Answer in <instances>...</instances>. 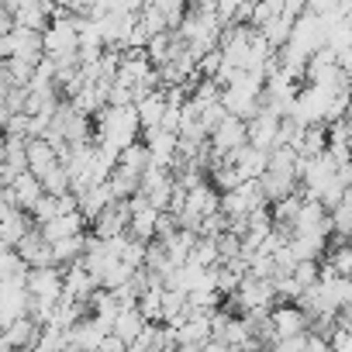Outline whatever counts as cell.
Listing matches in <instances>:
<instances>
[{
  "mask_svg": "<svg viewBox=\"0 0 352 352\" xmlns=\"http://www.w3.org/2000/svg\"><path fill=\"white\" fill-rule=\"evenodd\" d=\"M21 259L28 263V270H42V266H56V252H52V242H45L42 228H35L21 245H18Z\"/></svg>",
  "mask_w": 352,
  "mask_h": 352,
  "instance_id": "cell-20",
  "label": "cell"
},
{
  "mask_svg": "<svg viewBox=\"0 0 352 352\" xmlns=\"http://www.w3.org/2000/svg\"><path fill=\"white\" fill-rule=\"evenodd\" d=\"M128 232H131V204H128V201L111 204V208L94 221V235H97V239H118V235H128Z\"/></svg>",
  "mask_w": 352,
  "mask_h": 352,
  "instance_id": "cell-16",
  "label": "cell"
},
{
  "mask_svg": "<svg viewBox=\"0 0 352 352\" xmlns=\"http://www.w3.org/2000/svg\"><path fill=\"white\" fill-rule=\"evenodd\" d=\"M176 352H201V345H180Z\"/></svg>",
  "mask_w": 352,
  "mask_h": 352,
  "instance_id": "cell-46",
  "label": "cell"
},
{
  "mask_svg": "<svg viewBox=\"0 0 352 352\" xmlns=\"http://www.w3.org/2000/svg\"><path fill=\"white\" fill-rule=\"evenodd\" d=\"M42 197H45V184H42V176H35L32 169L21 173L11 187H4V204H18L25 211H35Z\"/></svg>",
  "mask_w": 352,
  "mask_h": 352,
  "instance_id": "cell-11",
  "label": "cell"
},
{
  "mask_svg": "<svg viewBox=\"0 0 352 352\" xmlns=\"http://www.w3.org/2000/svg\"><path fill=\"white\" fill-rule=\"evenodd\" d=\"M131 204V239H142V242H152L155 239V228H159V218H162V211L155 208V204H148V197H131L128 201Z\"/></svg>",
  "mask_w": 352,
  "mask_h": 352,
  "instance_id": "cell-14",
  "label": "cell"
},
{
  "mask_svg": "<svg viewBox=\"0 0 352 352\" xmlns=\"http://www.w3.org/2000/svg\"><path fill=\"white\" fill-rule=\"evenodd\" d=\"M324 263H331L338 276H345V280H352V245H349V242H338L335 249H328V256H324Z\"/></svg>",
  "mask_w": 352,
  "mask_h": 352,
  "instance_id": "cell-37",
  "label": "cell"
},
{
  "mask_svg": "<svg viewBox=\"0 0 352 352\" xmlns=\"http://www.w3.org/2000/svg\"><path fill=\"white\" fill-rule=\"evenodd\" d=\"M225 118H228V107H225V100H214V104L201 107V121H204V128H208V131H214V128H218Z\"/></svg>",
  "mask_w": 352,
  "mask_h": 352,
  "instance_id": "cell-39",
  "label": "cell"
},
{
  "mask_svg": "<svg viewBox=\"0 0 352 352\" xmlns=\"http://www.w3.org/2000/svg\"><path fill=\"white\" fill-rule=\"evenodd\" d=\"M280 121H283V118H276V114H270V111H259V114L249 121V145L273 152V148L280 145Z\"/></svg>",
  "mask_w": 352,
  "mask_h": 352,
  "instance_id": "cell-18",
  "label": "cell"
},
{
  "mask_svg": "<svg viewBox=\"0 0 352 352\" xmlns=\"http://www.w3.org/2000/svg\"><path fill=\"white\" fill-rule=\"evenodd\" d=\"M228 352H249V349H228Z\"/></svg>",
  "mask_w": 352,
  "mask_h": 352,
  "instance_id": "cell-48",
  "label": "cell"
},
{
  "mask_svg": "<svg viewBox=\"0 0 352 352\" xmlns=\"http://www.w3.org/2000/svg\"><path fill=\"white\" fill-rule=\"evenodd\" d=\"M87 218L80 214V211H73V214H59L56 221H49V225H38L42 228V235H45V242H63V239H73V235H87Z\"/></svg>",
  "mask_w": 352,
  "mask_h": 352,
  "instance_id": "cell-23",
  "label": "cell"
},
{
  "mask_svg": "<svg viewBox=\"0 0 352 352\" xmlns=\"http://www.w3.org/2000/svg\"><path fill=\"white\" fill-rule=\"evenodd\" d=\"M138 135H142V121H138L135 107H104L97 114V145L121 152V148L142 142Z\"/></svg>",
  "mask_w": 352,
  "mask_h": 352,
  "instance_id": "cell-1",
  "label": "cell"
},
{
  "mask_svg": "<svg viewBox=\"0 0 352 352\" xmlns=\"http://www.w3.org/2000/svg\"><path fill=\"white\" fill-rule=\"evenodd\" d=\"M63 214V208H59V197H52V194H45L42 201H38V208L32 211V218L38 221V225H49V221H56Z\"/></svg>",
  "mask_w": 352,
  "mask_h": 352,
  "instance_id": "cell-38",
  "label": "cell"
},
{
  "mask_svg": "<svg viewBox=\"0 0 352 352\" xmlns=\"http://www.w3.org/2000/svg\"><path fill=\"white\" fill-rule=\"evenodd\" d=\"M66 335H69V352H97L100 342L111 335V328L100 324L94 314H87V318H80Z\"/></svg>",
  "mask_w": 352,
  "mask_h": 352,
  "instance_id": "cell-12",
  "label": "cell"
},
{
  "mask_svg": "<svg viewBox=\"0 0 352 352\" xmlns=\"http://www.w3.org/2000/svg\"><path fill=\"white\" fill-rule=\"evenodd\" d=\"M97 352H128V342H124V338H118V335L111 331V335L100 342V349H97Z\"/></svg>",
  "mask_w": 352,
  "mask_h": 352,
  "instance_id": "cell-42",
  "label": "cell"
},
{
  "mask_svg": "<svg viewBox=\"0 0 352 352\" xmlns=\"http://www.w3.org/2000/svg\"><path fill=\"white\" fill-rule=\"evenodd\" d=\"M331 235L342 242V239H352V204L342 201L338 208H331Z\"/></svg>",
  "mask_w": 352,
  "mask_h": 352,
  "instance_id": "cell-36",
  "label": "cell"
},
{
  "mask_svg": "<svg viewBox=\"0 0 352 352\" xmlns=\"http://www.w3.org/2000/svg\"><path fill=\"white\" fill-rule=\"evenodd\" d=\"M87 239L90 235H73V239H63V242H56L52 245V252H56V266H73V263H80L83 256H87Z\"/></svg>",
  "mask_w": 352,
  "mask_h": 352,
  "instance_id": "cell-29",
  "label": "cell"
},
{
  "mask_svg": "<svg viewBox=\"0 0 352 352\" xmlns=\"http://www.w3.org/2000/svg\"><path fill=\"white\" fill-rule=\"evenodd\" d=\"M259 187H263V194H266V201L270 204H276V201H283V197H290V194H297L300 190V180H294V176H287V173H266L263 180H259Z\"/></svg>",
  "mask_w": 352,
  "mask_h": 352,
  "instance_id": "cell-26",
  "label": "cell"
},
{
  "mask_svg": "<svg viewBox=\"0 0 352 352\" xmlns=\"http://www.w3.org/2000/svg\"><path fill=\"white\" fill-rule=\"evenodd\" d=\"M294 25H297V21H294L290 14H280V18H273L270 25H263L259 32H263V35H266V42H270L276 52H280V49L290 42V35H294Z\"/></svg>",
  "mask_w": 352,
  "mask_h": 352,
  "instance_id": "cell-30",
  "label": "cell"
},
{
  "mask_svg": "<svg viewBox=\"0 0 352 352\" xmlns=\"http://www.w3.org/2000/svg\"><path fill=\"white\" fill-rule=\"evenodd\" d=\"M263 94H266V76L252 73V69H239L235 80L225 87L221 100H225L228 114H235L242 121H252L263 111Z\"/></svg>",
  "mask_w": 352,
  "mask_h": 352,
  "instance_id": "cell-2",
  "label": "cell"
},
{
  "mask_svg": "<svg viewBox=\"0 0 352 352\" xmlns=\"http://www.w3.org/2000/svg\"><path fill=\"white\" fill-rule=\"evenodd\" d=\"M307 342H311V331L307 335H294V338H280V342H273L270 352H307Z\"/></svg>",
  "mask_w": 352,
  "mask_h": 352,
  "instance_id": "cell-40",
  "label": "cell"
},
{
  "mask_svg": "<svg viewBox=\"0 0 352 352\" xmlns=\"http://www.w3.org/2000/svg\"><path fill=\"white\" fill-rule=\"evenodd\" d=\"M345 201H349V204H352V187H349V190H345Z\"/></svg>",
  "mask_w": 352,
  "mask_h": 352,
  "instance_id": "cell-47",
  "label": "cell"
},
{
  "mask_svg": "<svg viewBox=\"0 0 352 352\" xmlns=\"http://www.w3.org/2000/svg\"><path fill=\"white\" fill-rule=\"evenodd\" d=\"M145 4H152V0H145Z\"/></svg>",
  "mask_w": 352,
  "mask_h": 352,
  "instance_id": "cell-50",
  "label": "cell"
},
{
  "mask_svg": "<svg viewBox=\"0 0 352 352\" xmlns=\"http://www.w3.org/2000/svg\"><path fill=\"white\" fill-rule=\"evenodd\" d=\"M80 52V18L76 14H56L45 28V56H73Z\"/></svg>",
  "mask_w": 352,
  "mask_h": 352,
  "instance_id": "cell-5",
  "label": "cell"
},
{
  "mask_svg": "<svg viewBox=\"0 0 352 352\" xmlns=\"http://www.w3.org/2000/svg\"><path fill=\"white\" fill-rule=\"evenodd\" d=\"M190 263H197V266H208V270L221 266V245H218V239H208V235H201V239H197V245H194V252H190Z\"/></svg>",
  "mask_w": 352,
  "mask_h": 352,
  "instance_id": "cell-32",
  "label": "cell"
},
{
  "mask_svg": "<svg viewBox=\"0 0 352 352\" xmlns=\"http://www.w3.org/2000/svg\"><path fill=\"white\" fill-rule=\"evenodd\" d=\"M263 208H273V204L266 201L259 180H245V184L235 187L232 194H221V211H225L228 218H249V214H256V211H263Z\"/></svg>",
  "mask_w": 352,
  "mask_h": 352,
  "instance_id": "cell-6",
  "label": "cell"
},
{
  "mask_svg": "<svg viewBox=\"0 0 352 352\" xmlns=\"http://www.w3.org/2000/svg\"><path fill=\"white\" fill-rule=\"evenodd\" d=\"M135 111H138L142 131H152V128H159V124H162V118H166V111H169L166 90H152V94H145V97L135 104Z\"/></svg>",
  "mask_w": 352,
  "mask_h": 352,
  "instance_id": "cell-24",
  "label": "cell"
},
{
  "mask_svg": "<svg viewBox=\"0 0 352 352\" xmlns=\"http://www.w3.org/2000/svg\"><path fill=\"white\" fill-rule=\"evenodd\" d=\"M176 173L173 169H159L152 166L145 176H142V197H148V204H155L159 211H169L173 197H176Z\"/></svg>",
  "mask_w": 352,
  "mask_h": 352,
  "instance_id": "cell-7",
  "label": "cell"
},
{
  "mask_svg": "<svg viewBox=\"0 0 352 352\" xmlns=\"http://www.w3.org/2000/svg\"><path fill=\"white\" fill-rule=\"evenodd\" d=\"M0 52L4 59H28V63H42L45 59V32L35 28H14L8 35H0Z\"/></svg>",
  "mask_w": 352,
  "mask_h": 352,
  "instance_id": "cell-4",
  "label": "cell"
},
{
  "mask_svg": "<svg viewBox=\"0 0 352 352\" xmlns=\"http://www.w3.org/2000/svg\"><path fill=\"white\" fill-rule=\"evenodd\" d=\"M35 228H38V221L32 218V211H25L18 204H4V218H0V239H4V249H18Z\"/></svg>",
  "mask_w": 352,
  "mask_h": 352,
  "instance_id": "cell-8",
  "label": "cell"
},
{
  "mask_svg": "<svg viewBox=\"0 0 352 352\" xmlns=\"http://www.w3.org/2000/svg\"><path fill=\"white\" fill-rule=\"evenodd\" d=\"M32 352H69V335L56 324H45L42 328V338L35 342Z\"/></svg>",
  "mask_w": 352,
  "mask_h": 352,
  "instance_id": "cell-33",
  "label": "cell"
},
{
  "mask_svg": "<svg viewBox=\"0 0 352 352\" xmlns=\"http://www.w3.org/2000/svg\"><path fill=\"white\" fill-rule=\"evenodd\" d=\"M331 352H352V331H349V328H335V335H331Z\"/></svg>",
  "mask_w": 352,
  "mask_h": 352,
  "instance_id": "cell-41",
  "label": "cell"
},
{
  "mask_svg": "<svg viewBox=\"0 0 352 352\" xmlns=\"http://www.w3.org/2000/svg\"><path fill=\"white\" fill-rule=\"evenodd\" d=\"M349 121H352V104H349Z\"/></svg>",
  "mask_w": 352,
  "mask_h": 352,
  "instance_id": "cell-49",
  "label": "cell"
},
{
  "mask_svg": "<svg viewBox=\"0 0 352 352\" xmlns=\"http://www.w3.org/2000/svg\"><path fill=\"white\" fill-rule=\"evenodd\" d=\"M338 56V73L352 83V49H342V52H335Z\"/></svg>",
  "mask_w": 352,
  "mask_h": 352,
  "instance_id": "cell-43",
  "label": "cell"
},
{
  "mask_svg": "<svg viewBox=\"0 0 352 352\" xmlns=\"http://www.w3.org/2000/svg\"><path fill=\"white\" fill-rule=\"evenodd\" d=\"M273 328H276V342L294 338V335H307L311 331V314L300 304H276L273 307Z\"/></svg>",
  "mask_w": 352,
  "mask_h": 352,
  "instance_id": "cell-13",
  "label": "cell"
},
{
  "mask_svg": "<svg viewBox=\"0 0 352 352\" xmlns=\"http://www.w3.org/2000/svg\"><path fill=\"white\" fill-rule=\"evenodd\" d=\"M211 184L221 190V194H232L235 187H242L245 180H242V173L232 166V162H221V166H214L211 169Z\"/></svg>",
  "mask_w": 352,
  "mask_h": 352,
  "instance_id": "cell-34",
  "label": "cell"
},
{
  "mask_svg": "<svg viewBox=\"0 0 352 352\" xmlns=\"http://www.w3.org/2000/svg\"><path fill=\"white\" fill-rule=\"evenodd\" d=\"M201 352H228V345H225L221 338H211V342H204V345H201Z\"/></svg>",
  "mask_w": 352,
  "mask_h": 352,
  "instance_id": "cell-45",
  "label": "cell"
},
{
  "mask_svg": "<svg viewBox=\"0 0 352 352\" xmlns=\"http://www.w3.org/2000/svg\"><path fill=\"white\" fill-rule=\"evenodd\" d=\"M42 328H45V324H38L32 314H25V318H18L14 324H8L4 342H8V345H14L18 352H32V349H35V342L42 338Z\"/></svg>",
  "mask_w": 352,
  "mask_h": 352,
  "instance_id": "cell-21",
  "label": "cell"
},
{
  "mask_svg": "<svg viewBox=\"0 0 352 352\" xmlns=\"http://www.w3.org/2000/svg\"><path fill=\"white\" fill-rule=\"evenodd\" d=\"M190 311V307H187ZM176 338H180V345H204L214 338V324H211V314L204 311H190L187 321L176 328Z\"/></svg>",
  "mask_w": 352,
  "mask_h": 352,
  "instance_id": "cell-19",
  "label": "cell"
},
{
  "mask_svg": "<svg viewBox=\"0 0 352 352\" xmlns=\"http://www.w3.org/2000/svg\"><path fill=\"white\" fill-rule=\"evenodd\" d=\"M307 352H331V338L311 335V342H307Z\"/></svg>",
  "mask_w": 352,
  "mask_h": 352,
  "instance_id": "cell-44",
  "label": "cell"
},
{
  "mask_svg": "<svg viewBox=\"0 0 352 352\" xmlns=\"http://www.w3.org/2000/svg\"><path fill=\"white\" fill-rule=\"evenodd\" d=\"M145 145L152 152V166L176 169V162H180V135H176V131L152 128V131H145Z\"/></svg>",
  "mask_w": 352,
  "mask_h": 352,
  "instance_id": "cell-10",
  "label": "cell"
},
{
  "mask_svg": "<svg viewBox=\"0 0 352 352\" xmlns=\"http://www.w3.org/2000/svg\"><path fill=\"white\" fill-rule=\"evenodd\" d=\"M56 162H63V159H59V148L49 138H28V166H32L35 176H45Z\"/></svg>",
  "mask_w": 352,
  "mask_h": 352,
  "instance_id": "cell-25",
  "label": "cell"
},
{
  "mask_svg": "<svg viewBox=\"0 0 352 352\" xmlns=\"http://www.w3.org/2000/svg\"><path fill=\"white\" fill-rule=\"evenodd\" d=\"M42 184H45V194H52V197H66V194H73V173H69L63 162H56V166L42 176Z\"/></svg>",
  "mask_w": 352,
  "mask_h": 352,
  "instance_id": "cell-31",
  "label": "cell"
},
{
  "mask_svg": "<svg viewBox=\"0 0 352 352\" xmlns=\"http://www.w3.org/2000/svg\"><path fill=\"white\" fill-rule=\"evenodd\" d=\"M184 208L194 211V214H201V218H211V214L221 211V190H218L211 180H204L201 187L187 190V204H184Z\"/></svg>",
  "mask_w": 352,
  "mask_h": 352,
  "instance_id": "cell-22",
  "label": "cell"
},
{
  "mask_svg": "<svg viewBox=\"0 0 352 352\" xmlns=\"http://www.w3.org/2000/svg\"><path fill=\"white\" fill-rule=\"evenodd\" d=\"M228 162L242 173V180H263V176L270 173V152L266 148H256V145L239 148L235 155H228Z\"/></svg>",
  "mask_w": 352,
  "mask_h": 352,
  "instance_id": "cell-17",
  "label": "cell"
},
{
  "mask_svg": "<svg viewBox=\"0 0 352 352\" xmlns=\"http://www.w3.org/2000/svg\"><path fill=\"white\" fill-rule=\"evenodd\" d=\"M148 324H152V321H148L138 307H124V311L118 314V321H114V335H118V338H124V342L131 345V342H135Z\"/></svg>",
  "mask_w": 352,
  "mask_h": 352,
  "instance_id": "cell-27",
  "label": "cell"
},
{
  "mask_svg": "<svg viewBox=\"0 0 352 352\" xmlns=\"http://www.w3.org/2000/svg\"><path fill=\"white\" fill-rule=\"evenodd\" d=\"M245 145H249V121L228 114V118L211 131V169L221 166V162H228V155H235V152L245 148Z\"/></svg>",
  "mask_w": 352,
  "mask_h": 352,
  "instance_id": "cell-3",
  "label": "cell"
},
{
  "mask_svg": "<svg viewBox=\"0 0 352 352\" xmlns=\"http://www.w3.org/2000/svg\"><path fill=\"white\" fill-rule=\"evenodd\" d=\"M138 25H142V28H145L148 35H162V32H173V28H169V18H166V14H162V11H159L155 4H145V8H142V14H138Z\"/></svg>",
  "mask_w": 352,
  "mask_h": 352,
  "instance_id": "cell-35",
  "label": "cell"
},
{
  "mask_svg": "<svg viewBox=\"0 0 352 352\" xmlns=\"http://www.w3.org/2000/svg\"><path fill=\"white\" fill-rule=\"evenodd\" d=\"M28 138H11L4 142V166H0V184L11 187L21 173H28Z\"/></svg>",
  "mask_w": 352,
  "mask_h": 352,
  "instance_id": "cell-15",
  "label": "cell"
},
{
  "mask_svg": "<svg viewBox=\"0 0 352 352\" xmlns=\"http://www.w3.org/2000/svg\"><path fill=\"white\" fill-rule=\"evenodd\" d=\"M28 290L35 300H63L66 297V270L63 266L28 270Z\"/></svg>",
  "mask_w": 352,
  "mask_h": 352,
  "instance_id": "cell-9",
  "label": "cell"
},
{
  "mask_svg": "<svg viewBox=\"0 0 352 352\" xmlns=\"http://www.w3.org/2000/svg\"><path fill=\"white\" fill-rule=\"evenodd\" d=\"M118 166H124V169H131V173L145 176V173L152 169V152H148L145 138H142V142H135V145H128V148H121V159H118Z\"/></svg>",
  "mask_w": 352,
  "mask_h": 352,
  "instance_id": "cell-28",
  "label": "cell"
}]
</instances>
